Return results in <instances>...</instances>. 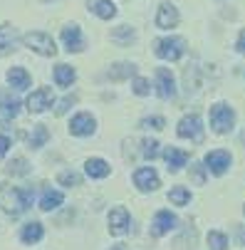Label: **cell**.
<instances>
[{
    "instance_id": "obj_23",
    "label": "cell",
    "mask_w": 245,
    "mask_h": 250,
    "mask_svg": "<svg viewBox=\"0 0 245 250\" xmlns=\"http://www.w3.org/2000/svg\"><path fill=\"white\" fill-rule=\"evenodd\" d=\"M134 72H136V67H134V64H129V62H119V64H114L109 72H107V77L117 82V80H126V77H131Z\"/></svg>"
},
{
    "instance_id": "obj_8",
    "label": "cell",
    "mask_w": 245,
    "mask_h": 250,
    "mask_svg": "<svg viewBox=\"0 0 245 250\" xmlns=\"http://www.w3.org/2000/svg\"><path fill=\"white\" fill-rule=\"evenodd\" d=\"M230 161H233V159H230V154H228V151H223V149L205 154V168L211 171V173H216V176H223V173L228 171Z\"/></svg>"
},
{
    "instance_id": "obj_20",
    "label": "cell",
    "mask_w": 245,
    "mask_h": 250,
    "mask_svg": "<svg viewBox=\"0 0 245 250\" xmlns=\"http://www.w3.org/2000/svg\"><path fill=\"white\" fill-rule=\"evenodd\" d=\"M42 235H45V230H42V223L32 221V223H27V226L22 228V233H20V240L30 245V243H38V240H42Z\"/></svg>"
},
{
    "instance_id": "obj_7",
    "label": "cell",
    "mask_w": 245,
    "mask_h": 250,
    "mask_svg": "<svg viewBox=\"0 0 245 250\" xmlns=\"http://www.w3.org/2000/svg\"><path fill=\"white\" fill-rule=\"evenodd\" d=\"M129 226H131L129 210L122 208V206L112 208V213H109V233H112V235H124V233L129 230Z\"/></svg>"
},
{
    "instance_id": "obj_4",
    "label": "cell",
    "mask_w": 245,
    "mask_h": 250,
    "mask_svg": "<svg viewBox=\"0 0 245 250\" xmlns=\"http://www.w3.org/2000/svg\"><path fill=\"white\" fill-rule=\"evenodd\" d=\"M154 50L161 60H179L186 52V42L181 38H163V40H156Z\"/></svg>"
},
{
    "instance_id": "obj_38",
    "label": "cell",
    "mask_w": 245,
    "mask_h": 250,
    "mask_svg": "<svg viewBox=\"0 0 245 250\" xmlns=\"http://www.w3.org/2000/svg\"><path fill=\"white\" fill-rule=\"evenodd\" d=\"M112 250H126V248H122V245H114V248H112Z\"/></svg>"
},
{
    "instance_id": "obj_9",
    "label": "cell",
    "mask_w": 245,
    "mask_h": 250,
    "mask_svg": "<svg viewBox=\"0 0 245 250\" xmlns=\"http://www.w3.org/2000/svg\"><path fill=\"white\" fill-rule=\"evenodd\" d=\"M94 129H97V122L87 112L77 114L72 122H69V134L72 136H89V134H94Z\"/></svg>"
},
{
    "instance_id": "obj_21",
    "label": "cell",
    "mask_w": 245,
    "mask_h": 250,
    "mask_svg": "<svg viewBox=\"0 0 245 250\" xmlns=\"http://www.w3.org/2000/svg\"><path fill=\"white\" fill-rule=\"evenodd\" d=\"M8 82H10L15 89H27V87H30V75H27V69H22V67L8 69Z\"/></svg>"
},
{
    "instance_id": "obj_15",
    "label": "cell",
    "mask_w": 245,
    "mask_h": 250,
    "mask_svg": "<svg viewBox=\"0 0 245 250\" xmlns=\"http://www.w3.org/2000/svg\"><path fill=\"white\" fill-rule=\"evenodd\" d=\"M18 45V32L10 25H0V57H5L15 50Z\"/></svg>"
},
{
    "instance_id": "obj_26",
    "label": "cell",
    "mask_w": 245,
    "mask_h": 250,
    "mask_svg": "<svg viewBox=\"0 0 245 250\" xmlns=\"http://www.w3.org/2000/svg\"><path fill=\"white\" fill-rule=\"evenodd\" d=\"M208 248H211V250H228V238H225V233L211 230V233H208Z\"/></svg>"
},
{
    "instance_id": "obj_34",
    "label": "cell",
    "mask_w": 245,
    "mask_h": 250,
    "mask_svg": "<svg viewBox=\"0 0 245 250\" xmlns=\"http://www.w3.org/2000/svg\"><path fill=\"white\" fill-rule=\"evenodd\" d=\"M75 102H77L75 97H64V99H60V104H57V109H55V112H57V114H64V112L69 109V106L75 104Z\"/></svg>"
},
{
    "instance_id": "obj_37",
    "label": "cell",
    "mask_w": 245,
    "mask_h": 250,
    "mask_svg": "<svg viewBox=\"0 0 245 250\" xmlns=\"http://www.w3.org/2000/svg\"><path fill=\"white\" fill-rule=\"evenodd\" d=\"M238 235H240V243L245 245V228H240V230H238Z\"/></svg>"
},
{
    "instance_id": "obj_10",
    "label": "cell",
    "mask_w": 245,
    "mask_h": 250,
    "mask_svg": "<svg viewBox=\"0 0 245 250\" xmlns=\"http://www.w3.org/2000/svg\"><path fill=\"white\" fill-rule=\"evenodd\" d=\"M134 184L139 186V191H156L161 184H159V176H156V171L154 168H149V166H144V168H136V173H134Z\"/></svg>"
},
{
    "instance_id": "obj_12",
    "label": "cell",
    "mask_w": 245,
    "mask_h": 250,
    "mask_svg": "<svg viewBox=\"0 0 245 250\" xmlns=\"http://www.w3.org/2000/svg\"><path fill=\"white\" fill-rule=\"evenodd\" d=\"M173 226H176V216H173L171 210H159L156 216H154V223H151V233L156 238H161V235L171 233Z\"/></svg>"
},
{
    "instance_id": "obj_24",
    "label": "cell",
    "mask_w": 245,
    "mask_h": 250,
    "mask_svg": "<svg viewBox=\"0 0 245 250\" xmlns=\"http://www.w3.org/2000/svg\"><path fill=\"white\" fill-rule=\"evenodd\" d=\"M20 112V104L10 97H0V117L3 119H15Z\"/></svg>"
},
{
    "instance_id": "obj_5",
    "label": "cell",
    "mask_w": 245,
    "mask_h": 250,
    "mask_svg": "<svg viewBox=\"0 0 245 250\" xmlns=\"http://www.w3.org/2000/svg\"><path fill=\"white\" fill-rule=\"evenodd\" d=\"M55 97H52V89L50 87H40V89H35L30 97H27V112L30 114H40L45 112L47 106H52Z\"/></svg>"
},
{
    "instance_id": "obj_35",
    "label": "cell",
    "mask_w": 245,
    "mask_h": 250,
    "mask_svg": "<svg viewBox=\"0 0 245 250\" xmlns=\"http://www.w3.org/2000/svg\"><path fill=\"white\" fill-rule=\"evenodd\" d=\"M10 144H13L10 136H8V134H0V156H5V154H8Z\"/></svg>"
},
{
    "instance_id": "obj_11",
    "label": "cell",
    "mask_w": 245,
    "mask_h": 250,
    "mask_svg": "<svg viewBox=\"0 0 245 250\" xmlns=\"http://www.w3.org/2000/svg\"><path fill=\"white\" fill-rule=\"evenodd\" d=\"M156 94L163 97V99L176 94V82H173V75L168 72L166 67H159L156 69Z\"/></svg>"
},
{
    "instance_id": "obj_28",
    "label": "cell",
    "mask_w": 245,
    "mask_h": 250,
    "mask_svg": "<svg viewBox=\"0 0 245 250\" xmlns=\"http://www.w3.org/2000/svg\"><path fill=\"white\" fill-rule=\"evenodd\" d=\"M168 198H171V203H176V206H186L191 201V191L184 188V186H176V188L168 193Z\"/></svg>"
},
{
    "instance_id": "obj_22",
    "label": "cell",
    "mask_w": 245,
    "mask_h": 250,
    "mask_svg": "<svg viewBox=\"0 0 245 250\" xmlns=\"http://www.w3.org/2000/svg\"><path fill=\"white\" fill-rule=\"evenodd\" d=\"M75 77H77V72L69 64H57L55 67V82L60 84V87H69L75 82Z\"/></svg>"
},
{
    "instance_id": "obj_18",
    "label": "cell",
    "mask_w": 245,
    "mask_h": 250,
    "mask_svg": "<svg viewBox=\"0 0 245 250\" xmlns=\"http://www.w3.org/2000/svg\"><path fill=\"white\" fill-rule=\"evenodd\" d=\"M84 171H87L89 178H107L112 168H109V164L104 161V159H89L87 166H84Z\"/></svg>"
},
{
    "instance_id": "obj_31",
    "label": "cell",
    "mask_w": 245,
    "mask_h": 250,
    "mask_svg": "<svg viewBox=\"0 0 245 250\" xmlns=\"http://www.w3.org/2000/svg\"><path fill=\"white\" fill-rule=\"evenodd\" d=\"M142 146H144V149H142L144 159H156V156H159V141H154V139H146Z\"/></svg>"
},
{
    "instance_id": "obj_27",
    "label": "cell",
    "mask_w": 245,
    "mask_h": 250,
    "mask_svg": "<svg viewBox=\"0 0 245 250\" xmlns=\"http://www.w3.org/2000/svg\"><path fill=\"white\" fill-rule=\"evenodd\" d=\"M112 40L119 42V45H129V42L134 40V30L126 27V25H122V27H117V30L112 32Z\"/></svg>"
},
{
    "instance_id": "obj_1",
    "label": "cell",
    "mask_w": 245,
    "mask_h": 250,
    "mask_svg": "<svg viewBox=\"0 0 245 250\" xmlns=\"http://www.w3.org/2000/svg\"><path fill=\"white\" fill-rule=\"evenodd\" d=\"M35 193L32 191H22V188H13L8 184L0 186V208H3L5 213H10V216H20L22 210L30 208Z\"/></svg>"
},
{
    "instance_id": "obj_2",
    "label": "cell",
    "mask_w": 245,
    "mask_h": 250,
    "mask_svg": "<svg viewBox=\"0 0 245 250\" xmlns=\"http://www.w3.org/2000/svg\"><path fill=\"white\" fill-rule=\"evenodd\" d=\"M22 45L30 47L32 52L42 55V57H55L57 55V45L47 32H27V35H22Z\"/></svg>"
},
{
    "instance_id": "obj_32",
    "label": "cell",
    "mask_w": 245,
    "mask_h": 250,
    "mask_svg": "<svg viewBox=\"0 0 245 250\" xmlns=\"http://www.w3.org/2000/svg\"><path fill=\"white\" fill-rule=\"evenodd\" d=\"M131 89H134V94H139V97H146V94L151 92V87H149V80H144V77H136Z\"/></svg>"
},
{
    "instance_id": "obj_16",
    "label": "cell",
    "mask_w": 245,
    "mask_h": 250,
    "mask_svg": "<svg viewBox=\"0 0 245 250\" xmlns=\"http://www.w3.org/2000/svg\"><path fill=\"white\" fill-rule=\"evenodd\" d=\"M87 5H89V10H92L97 18H102V20H112V18L117 15V5L112 3V0H87Z\"/></svg>"
},
{
    "instance_id": "obj_30",
    "label": "cell",
    "mask_w": 245,
    "mask_h": 250,
    "mask_svg": "<svg viewBox=\"0 0 245 250\" xmlns=\"http://www.w3.org/2000/svg\"><path fill=\"white\" fill-rule=\"evenodd\" d=\"M60 184L62 186H80L82 184V178H80V173H75V171H64V173H60Z\"/></svg>"
},
{
    "instance_id": "obj_25",
    "label": "cell",
    "mask_w": 245,
    "mask_h": 250,
    "mask_svg": "<svg viewBox=\"0 0 245 250\" xmlns=\"http://www.w3.org/2000/svg\"><path fill=\"white\" fill-rule=\"evenodd\" d=\"M47 139H50V131H47L42 124H38V126L32 129V134L27 136V141H30V146H32V149L45 146V141H47Z\"/></svg>"
},
{
    "instance_id": "obj_33",
    "label": "cell",
    "mask_w": 245,
    "mask_h": 250,
    "mask_svg": "<svg viewBox=\"0 0 245 250\" xmlns=\"http://www.w3.org/2000/svg\"><path fill=\"white\" fill-rule=\"evenodd\" d=\"M166 122L163 117H151V119H142V129H163Z\"/></svg>"
},
{
    "instance_id": "obj_3",
    "label": "cell",
    "mask_w": 245,
    "mask_h": 250,
    "mask_svg": "<svg viewBox=\"0 0 245 250\" xmlns=\"http://www.w3.org/2000/svg\"><path fill=\"white\" fill-rule=\"evenodd\" d=\"M235 124V112L228 104H216L211 106V126L216 134H228Z\"/></svg>"
},
{
    "instance_id": "obj_19",
    "label": "cell",
    "mask_w": 245,
    "mask_h": 250,
    "mask_svg": "<svg viewBox=\"0 0 245 250\" xmlns=\"http://www.w3.org/2000/svg\"><path fill=\"white\" fill-rule=\"evenodd\" d=\"M62 201H64V196L60 193V191H52V188H45L42 191V198H40V208L42 210H55V208H60L62 206Z\"/></svg>"
},
{
    "instance_id": "obj_13",
    "label": "cell",
    "mask_w": 245,
    "mask_h": 250,
    "mask_svg": "<svg viewBox=\"0 0 245 250\" xmlns=\"http://www.w3.org/2000/svg\"><path fill=\"white\" fill-rule=\"evenodd\" d=\"M62 42L69 52H82L84 50V40H82V30L77 25H67L62 27Z\"/></svg>"
},
{
    "instance_id": "obj_14",
    "label": "cell",
    "mask_w": 245,
    "mask_h": 250,
    "mask_svg": "<svg viewBox=\"0 0 245 250\" xmlns=\"http://www.w3.org/2000/svg\"><path fill=\"white\" fill-rule=\"evenodd\" d=\"M156 25L161 30H168V27H176L179 25V10L173 8L171 3H163L159 8V15H156Z\"/></svg>"
},
{
    "instance_id": "obj_29",
    "label": "cell",
    "mask_w": 245,
    "mask_h": 250,
    "mask_svg": "<svg viewBox=\"0 0 245 250\" xmlns=\"http://www.w3.org/2000/svg\"><path fill=\"white\" fill-rule=\"evenodd\" d=\"M10 176H25L27 171H30V166H27V161L22 159V156H18V159H13L10 164H8V168H5Z\"/></svg>"
},
{
    "instance_id": "obj_39",
    "label": "cell",
    "mask_w": 245,
    "mask_h": 250,
    "mask_svg": "<svg viewBox=\"0 0 245 250\" xmlns=\"http://www.w3.org/2000/svg\"><path fill=\"white\" fill-rule=\"evenodd\" d=\"M243 213H245V208H243Z\"/></svg>"
},
{
    "instance_id": "obj_17",
    "label": "cell",
    "mask_w": 245,
    "mask_h": 250,
    "mask_svg": "<svg viewBox=\"0 0 245 250\" xmlns=\"http://www.w3.org/2000/svg\"><path fill=\"white\" fill-rule=\"evenodd\" d=\"M163 159H166V164H168V171H181V166H186V161H188V154L181 151V149L168 146V149L163 151Z\"/></svg>"
},
{
    "instance_id": "obj_36",
    "label": "cell",
    "mask_w": 245,
    "mask_h": 250,
    "mask_svg": "<svg viewBox=\"0 0 245 250\" xmlns=\"http://www.w3.org/2000/svg\"><path fill=\"white\" fill-rule=\"evenodd\" d=\"M238 52H243V55H245V30L240 32V38H238Z\"/></svg>"
},
{
    "instance_id": "obj_6",
    "label": "cell",
    "mask_w": 245,
    "mask_h": 250,
    "mask_svg": "<svg viewBox=\"0 0 245 250\" xmlns=\"http://www.w3.org/2000/svg\"><path fill=\"white\" fill-rule=\"evenodd\" d=\"M179 136H181V139H191V141H203L201 117H198V114H186V117L179 122Z\"/></svg>"
}]
</instances>
